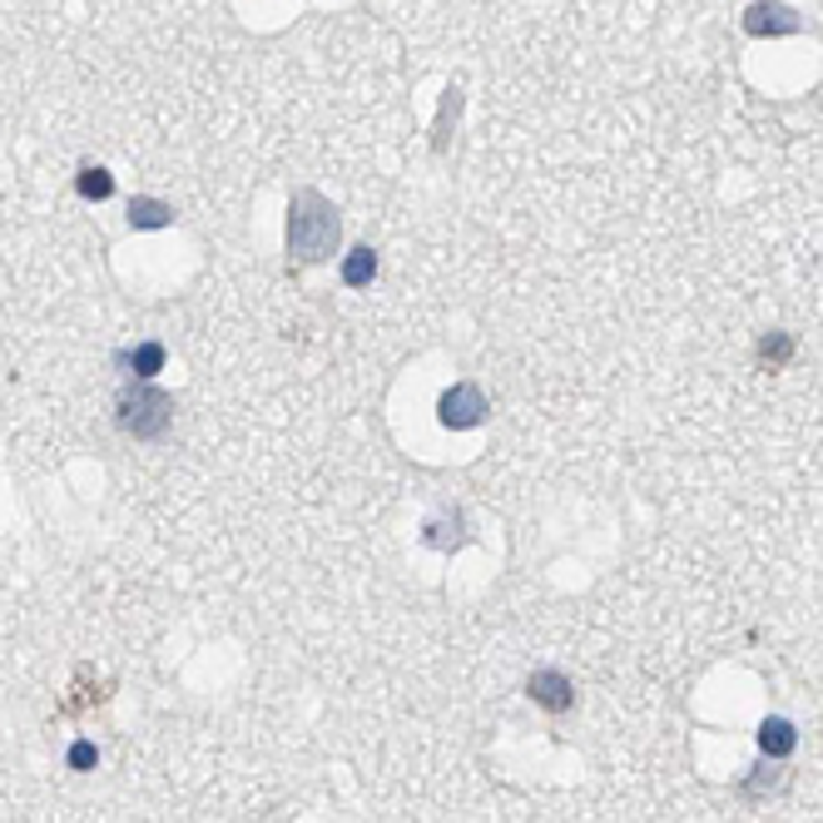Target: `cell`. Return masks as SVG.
<instances>
[{"label":"cell","instance_id":"1","mask_svg":"<svg viewBox=\"0 0 823 823\" xmlns=\"http://www.w3.org/2000/svg\"><path fill=\"white\" fill-rule=\"evenodd\" d=\"M343 243V218L317 188H293L288 198V258L303 268L327 263Z\"/></svg>","mask_w":823,"mask_h":823},{"label":"cell","instance_id":"2","mask_svg":"<svg viewBox=\"0 0 823 823\" xmlns=\"http://www.w3.org/2000/svg\"><path fill=\"white\" fill-rule=\"evenodd\" d=\"M115 426L134 442H164L174 426V397L154 382H129L115 397Z\"/></svg>","mask_w":823,"mask_h":823},{"label":"cell","instance_id":"3","mask_svg":"<svg viewBox=\"0 0 823 823\" xmlns=\"http://www.w3.org/2000/svg\"><path fill=\"white\" fill-rule=\"evenodd\" d=\"M486 412H491V402H486V392L476 382H452L436 397V422L446 432H472V426L486 422Z\"/></svg>","mask_w":823,"mask_h":823},{"label":"cell","instance_id":"4","mask_svg":"<svg viewBox=\"0 0 823 823\" xmlns=\"http://www.w3.org/2000/svg\"><path fill=\"white\" fill-rule=\"evenodd\" d=\"M526 694H531V704H541L545 714H565L575 704V684L565 680L561 670H531Z\"/></svg>","mask_w":823,"mask_h":823},{"label":"cell","instance_id":"5","mask_svg":"<svg viewBox=\"0 0 823 823\" xmlns=\"http://www.w3.org/2000/svg\"><path fill=\"white\" fill-rule=\"evenodd\" d=\"M164 343H134V347H119L115 353V367L129 377V382H154L164 372Z\"/></svg>","mask_w":823,"mask_h":823},{"label":"cell","instance_id":"6","mask_svg":"<svg viewBox=\"0 0 823 823\" xmlns=\"http://www.w3.org/2000/svg\"><path fill=\"white\" fill-rule=\"evenodd\" d=\"M744 30L749 35H793V30H803V20L779 0H759V6L744 10Z\"/></svg>","mask_w":823,"mask_h":823},{"label":"cell","instance_id":"7","mask_svg":"<svg viewBox=\"0 0 823 823\" xmlns=\"http://www.w3.org/2000/svg\"><path fill=\"white\" fill-rule=\"evenodd\" d=\"M129 228L134 234H154V228H169L174 224V208L164 204V198H149V194H134L129 198Z\"/></svg>","mask_w":823,"mask_h":823},{"label":"cell","instance_id":"8","mask_svg":"<svg viewBox=\"0 0 823 823\" xmlns=\"http://www.w3.org/2000/svg\"><path fill=\"white\" fill-rule=\"evenodd\" d=\"M759 749L769 754V759H789V754L799 749V729H793L783 714H769V719L759 724Z\"/></svg>","mask_w":823,"mask_h":823},{"label":"cell","instance_id":"9","mask_svg":"<svg viewBox=\"0 0 823 823\" xmlns=\"http://www.w3.org/2000/svg\"><path fill=\"white\" fill-rule=\"evenodd\" d=\"M466 516L462 511H452V516H432V521H426V531H422V541L432 545V551H456V545L466 541Z\"/></svg>","mask_w":823,"mask_h":823},{"label":"cell","instance_id":"10","mask_svg":"<svg viewBox=\"0 0 823 823\" xmlns=\"http://www.w3.org/2000/svg\"><path fill=\"white\" fill-rule=\"evenodd\" d=\"M377 278V248L372 243H357L343 253V283L347 288H367Z\"/></svg>","mask_w":823,"mask_h":823},{"label":"cell","instance_id":"11","mask_svg":"<svg viewBox=\"0 0 823 823\" xmlns=\"http://www.w3.org/2000/svg\"><path fill=\"white\" fill-rule=\"evenodd\" d=\"M75 188H79V198H89V204H105V198L115 194V174H109L105 164H79Z\"/></svg>","mask_w":823,"mask_h":823},{"label":"cell","instance_id":"12","mask_svg":"<svg viewBox=\"0 0 823 823\" xmlns=\"http://www.w3.org/2000/svg\"><path fill=\"white\" fill-rule=\"evenodd\" d=\"M789 357H793V337H789V333L759 337V362H764V367H783Z\"/></svg>","mask_w":823,"mask_h":823},{"label":"cell","instance_id":"13","mask_svg":"<svg viewBox=\"0 0 823 823\" xmlns=\"http://www.w3.org/2000/svg\"><path fill=\"white\" fill-rule=\"evenodd\" d=\"M65 759H69V769H75V773H89V769L99 764V749H95L89 739H75V744H69Z\"/></svg>","mask_w":823,"mask_h":823}]
</instances>
